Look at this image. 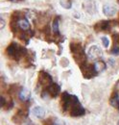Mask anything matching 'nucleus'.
I'll use <instances>...</instances> for the list:
<instances>
[{"instance_id": "obj_1", "label": "nucleus", "mask_w": 119, "mask_h": 125, "mask_svg": "<svg viewBox=\"0 0 119 125\" xmlns=\"http://www.w3.org/2000/svg\"><path fill=\"white\" fill-rule=\"evenodd\" d=\"M86 113L85 109L83 108V106L80 104L78 98L75 95H71V102H70V106H69V115L71 116H82L84 115Z\"/></svg>"}, {"instance_id": "obj_2", "label": "nucleus", "mask_w": 119, "mask_h": 125, "mask_svg": "<svg viewBox=\"0 0 119 125\" xmlns=\"http://www.w3.org/2000/svg\"><path fill=\"white\" fill-rule=\"evenodd\" d=\"M6 52H7V54H8L10 57L15 58V59H19L20 57H23V56H25V54H26V50H25L23 47L18 46L15 42L11 43L9 46L7 47Z\"/></svg>"}, {"instance_id": "obj_3", "label": "nucleus", "mask_w": 119, "mask_h": 125, "mask_svg": "<svg viewBox=\"0 0 119 125\" xmlns=\"http://www.w3.org/2000/svg\"><path fill=\"white\" fill-rule=\"evenodd\" d=\"M81 69H82V72H83L84 77L87 79L92 78L97 73L96 70H95V68H94V65H87V64H85L84 66L81 67Z\"/></svg>"}, {"instance_id": "obj_4", "label": "nucleus", "mask_w": 119, "mask_h": 125, "mask_svg": "<svg viewBox=\"0 0 119 125\" xmlns=\"http://www.w3.org/2000/svg\"><path fill=\"white\" fill-rule=\"evenodd\" d=\"M39 82L41 86H44V87H47V86H50L51 83H52V78L51 76L45 72V71H40L39 73Z\"/></svg>"}, {"instance_id": "obj_5", "label": "nucleus", "mask_w": 119, "mask_h": 125, "mask_svg": "<svg viewBox=\"0 0 119 125\" xmlns=\"http://www.w3.org/2000/svg\"><path fill=\"white\" fill-rule=\"evenodd\" d=\"M70 102H71V95L68 94L67 93H63L61 94V99H60V104H61V108L62 111H67L69 109L70 106Z\"/></svg>"}, {"instance_id": "obj_6", "label": "nucleus", "mask_w": 119, "mask_h": 125, "mask_svg": "<svg viewBox=\"0 0 119 125\" xmlns=\"http://www.w3.org/2000/svg\"><path fill=\"white\" fill-rule=\"evenodd\" d=\"M102 50L100 49V47H98L97 45H93L89 49L88 55L90 59H97L100 58L102 56Z\"/></svg>"}, {"instance_id": "obj_7", "label": "nucleus", "mask_w": 119, "mask_h": 125, "mask_svg": "<svg viewBox=\"0 0 119 125\" xmlns=\"http://www.w3.org/2000/svg\"><path fill=\"white\" fill-rule=\"evenodd\" d=\"M109 28H110V24L107 20H102V21L96 23L95 26H94V29L96 31H107Z\"/></svg>"}, {"instance_id": "obj_8", "label": "nucleus", "mask_w": 119, "mask_h": 125, "mask_svg": "<svg viewBox=\"0 0 119 125\" xmlns=\"http://www.w3.org/2000/svg\"><path fill=\"white\" fill-rule=\"evenodd\" d=\"M74 57L75 62H77L81 67L84 66L85 64H87V56L86 54L83 52V53H80V54H76V55H73Z\"/></svg>"}, {"instance_id": "obj_9", "label": "nucleus", "mask_w": 119, "mask_h": 125, "mask_svg": "<svg viewBox=\"0 0 119 125\" xmlns=\"http://www.w3.org/2000/svg\"><path fill=\"white\" fill-rule=\"evenodd\" d=\"M60 88L57 84H51L50 86H48V89H47V93L52 97H56L60 94Z\"/></svg>"}, {"instance_id": "obj_10", "label": "nucleus", "mask_w": 119, "mask_h": 125, "mask_svg": "<svg viewBox=\"0 0 119 125\" xmlns=\"http://www.w3.org/2000/svg\"><path fill=\"white\" fill-rule=\"evenodd\" d=\"M103 12H104V14L107 16L110 17V16H113L116 14V9H115L113 6H110V5L106 4V5H104Z\"/></svg>"}, {"instance_id": "obj_11", "label": "nucleus", "mask_w": 119, "mask_h": 125, "mask_svg": "<svg viewBox=\"0 0 119 125\" xmlns=\"http://www.w3.org/2000/svg\"><path fill=\"white\" fill-rule=\"evenodd\" d=\"M70 50L73 53V55L80 54V53H83L84 52L82 45L80 43H78V42H72V43H70Z\"/></svg>"}, {"instance_id": "obj_12", "label": "nucleus", "mask_w": 119, "mask_h": 125, "mask_svg": "<svg viewBox=\"0 0 119 125\" xmlns=\"http://www.w3.org/2000/svg\"><path fill=\"white\" fill-rule=\"evenodd\" d=\"M19 99L22 100V101H28L31 97V93L28 89H22L20 92H19Z\"/></svg>"}, {"instance_id": "obj_13", "label": "nucleus", "mask_w": 119, "mask_h": 125, "mask_svg": "<svg viewBox=\"0 0 119 125\" xmlns=\"http://www.w3.org/2000/svg\"><path fill=\"white\" fill-rule=\"evenodd\" d=\"M33 115L38 118H43L45 115V110L41 107H35L33 109Z\"/></svg>"}, {"instance_id": "obj_14", "label": "nucleus", "mask_w": 119, "mask_h": 125, "mask_svg": "<svg viewBox=\"0 0 119 125\" xmlns=\"http://www.w3.org/2000/svg\"><path fill=\"white\" fill-rule=\"evenodd\" d=\"M18 27L23 31H29L30 30V23L29 21L25 18L18 19Z\"/></svg>"}, {"instance_id": "obj_15", "label": "nucleus", "mask_w": 119, "mask_h": 125, "mask_svg": "<svg viewBox=\"0 0 119 125\" xmlns=\"http://www.w3.org/2000/svg\"><path fill=\"white\" fill-rule=\"evenodd\" d=\"M109 103H110V105L113 107V108H115L116 110H118L119 111V97H118V94H113L111 95V97H110V99H109Z\"/></svg>"}, {"instance_id": "obj_16", "label": "nucleus", "mask_w": 119, "mask_h": 125, "mask_svg": "<svg viewBox=\"0 0 119 125\" xmlns=\"http://www.w3.org/2000/svg\"><path fill=\"white\" fill-rule=\"evenodd\" d=\"M93 65H94V68H95L97 73L102 72L106 69V63L103 61H97V62H95V63Z\"/></svg>"}, {"instance_id": "obj_17", "label": "nucleus", "mask_w": 119, "mask_h": 125, "mask_svg": "<svg viewBox=\"0 0 119 125\" xmlns=\"http://www.w3.org/2000/svg\"><path fill=\"white\" fill-rule=\"evenodd\" d=\"M53 31L56 35H59V20L55 19L53 22Z\"/></svg>"}, {"instance_id": "obj_18", "label": "nucleus", "mask_w": 119, "mask_h": 125, "mask_svg": "<svg viewBox=\"0 0 119 125\" xmlns=\"http://www.w3.org/2000/svg\"><path fill=\"white\" fill-rule=\"evenodd\" d=\"M60 5L63 8H65V9H70L71 8V3L68 2V1H62V0H60Z\"/></svg>"}, {"instance_id": "obj_19", "label": "nucleus", "mask_w": 119, "mask_h": 125, "mask_svg": "<svg viewBox=\"0 0 119 125\" xmlns=\"http://www.w3.org/2000/svg\"><path fill=\"white\" fill-rule=\"evenodd\" d=\"M101 40H102L103 45H104V46L106 47V48H107V47L109 46V40H108V39H107L106 37H102V39H101Z\"/></svg>"}, {"instance_id": "obj_20", "label": "nucleus", "mask_w": 119, "mask_h": 125, "mask_svg": "<svg viewBox=\"0 0 119 125\" xmlns=\"http://www.w3.org/2000/svg\"><path fill=\"white\" fill-rule=\"evenodd\" d=\"M112 40H113V42H114L115 43L119 44V33L114 34V35L112 36Z\"/></svg>"}, {"instance_id": "obj_21", "label": "nucleus", "mask_w": 119, "mask_h": 125, "mask_svg": "<svg viewBox=\"0 0 119 125\" xmlns=\"http://www.w3.org/2000/svg\"><path fill=\"white\" fill-rule=\"evenodd\" d=\"M110 53L113 54V55H119V47H113L111 49Z\"/></svg>"}, {"instance_id": "obj_22", "label": "nucleus", "mask_w": 119, "mask_h": 125, "mask_svg": "<svg viewBox=\"0 0 119 125\" xmlns=\"http://www.w3.org/2000/svg\"><path fill=\"white\" fill-rule=\"evenodd\" d=\"M54 125H65V124H64L63 121H61L60 119H58V118H57V119L54 120Z\"/></svg>"}, {"instance_id": "obj_23", "label": "nucleus", "mask_w": 119, "mask_h": 125, "mask_svg": "<svg viewBox=\"0 0 119 125\" xmlns=\"http://www.w3.org/2000/svg\"><path fill=\"white\" fill-rule=\"evenodd\" d=\"M5 104H6L5 98H4L3 96H1V97H0V106H1V108H2V107H4V106H5Z\"/></svg>"}, {"instance_id": "obj_24", "label": "nucleus", "mask_w": 119, "mask_h": 125, "mask_svg": "<svg viewBox=\"0 0 119 125\" xmlns=\"http://www.w3.org/2000/svg\"><path fill=\"white\" fill-rule=\"evenodd\" d=\"M44 125H54V121H51V119H46L44 122H43Z\"/></svg>"}, {"instance_id": "obj_25", "label": "nucleus", "mask_w": 119, "mask_h": 125, "mask_svg": "<svg viewBox=\"0 0 119 125\" xmlns=\"http://www.w3.org/2000/svg\"><path fill=\"white\" fill-rule=\"evenodd\" d=\"M4 25H5V22H4V20L1 18V29L4 27Z\"/></svg>"}, {"instance_id": "obj_26", "label": "nucleus", "mask_w": 119, "mask_h": 125, "mask_svg": "<svg viewBox=\"0 0 119 125\" xmlns=\"http://www.w3.org/2000/svg\"><path fill=\"white\" fill-rule=\"evenodd\" d=\"M117 125H119V121H118V124H117Z\"/></svg>"}]
</instances>
